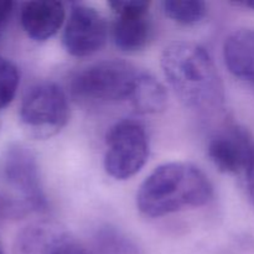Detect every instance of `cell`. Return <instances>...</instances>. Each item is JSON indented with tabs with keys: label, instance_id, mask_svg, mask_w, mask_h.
I'll list each match as a JSON object with an SVG mask.
<instances>
[{
	"label": "cell",
	"instance_id": "6da1fadb",
	"mask_svg": "<svg viewBox=\"0 0 254 254\" xmlns=\"http://www.w3.org/2000/svg\"><path fill=\"white\" fill-rule=\"evenodd\" d=\"M160 64L169 86L186 108L211 113L223 104L222 81L205 47L175 41L165 47Z\"/></svg>",
	"mask_w": 254,
	"mask_h": 254
},
{
	"label": "cell",
	"instance_id": "7a4b0ae2",
	"mask_svg": "<svg viewBox=\"0 0 254 254\" xmlns=\"http://www.w3.org/2000/svg\"><path fill=\"white\" fill-rule=\"evenodd\" d=\"M212 196V184L200 168L171 161L158 166L143 181L136 193V206L144 216L156 218L186 207H200Z\"/></svg>",
	"mask_w": 254,
	"mask_h": 254
},
{
	"label": "cell",
	"instance_id": "3957f363",
	"mask_svg": "<svg viewBox=\"0 0 254 254\" xmlns=\"http://www.w3.org/2000/svg\"><path fill=\"white\" fill-rule=\"evenodd\" d=\"M145 72L123 60H103L77 72L69 88L82 101H127L131 106Z\"/></svg>",
	"mask_w": 254,
	"mask_h": 254
},
{
	"label": "cell",
	"instance_id": "277c9868",
	"mask_svg": "<svg viewBox=\"0 0 254 254\" xmlns=\"http://www.w3.org/2000/svg\"><path fill=\"white\" fill-rule=\"evenodd\" d=\"M20 122L27 133L36 139L57 135L69 119L67 94L55 82H41L32 86L22 98Z\"/></svg>",
	"mask_w": 254,
	"mask_h": 254
},
{
	"label": "cell",
	"instance_id": "5b68a950",
	"mask_svg": "<svg viewBox=\"0 0 254 254\" xmlns=\"http://www.w3.org/2000/svg\"><path fill=\"white\" fill-rule=\"evenodd\" d=\"M0 179L19 196L17 211H46L47 197L42 186L37 159L22 144H12L0 158Z\"/></svg>",
	"mask_w": 254,
	"mask_h": 254
},
{
	"label": "cell",
	"instance_id": "8992f818",
	"mask_svg": "<svg viewBox=\"0 0 254 254\" xmlns=\"http://www.w3.org/2000/svg\"><path fill=\"white\" fill-rule=\"evenodd\" d=\"M104 169L116 180L133 178L149 158L145 128L134 119H122L111 127L106 136Z\"/></svg>",
	"mask_w": 254,
	"mask_h": 254
},
{
	"label": "cell",
	"instance_id": "52a82bcc",
	"mask_svg": "<svg viewBox=\"0 0 254 254\" xmlns=\"http://www.w3.org/2000/svg\"><path fill=\"white\" fill-rule=\"evenodd\" d=\"M107 37L108 24L101 11L87 4L72 5L62 35L64 50L71 56H92L104 46Z\"/></svg>",
	"mask_w": 254,
	"mask_h": 254
},
{
	"label": "cell",
	"instance_id": "ba28073f",
	"mask_svg": "<svg viewBox=\"0 0 254 254\" xmlns=\"http://www.w3.org/2000/svg\"><path fill=\"white\" fill-rule=\"evenodd\" d=\"M108 5L116 15L112 31L114 45L128 54L145 49L153 37L150 4L141 0H112Z\"/></svg>",
	"mask_w": 254,
	"mask_h": 254
},
{
	"label": "cell",
	"instance_id": "9c48e42d",
	"mask_svg": "<svg viewBox=\"0 0 254 254\" xmlns=\"http://www.w3.org/2000/svg\"><path fill=\"white\" fill-rule=\"evenodd\" d=\"M254 151L250 131L241 124L230 122L215 131L207 144V155L213 165L225 174L247 171Z\"/></svg>",
	"mask_w": 254,
	"mask_h": 254
},
{
	"label": "cell",
	"instance_id": "30bf717a",
	"mask_svg": "<svg viewBox=\"0 0 254 254\" xmlns=\"http://www.w3.org/2000/svg\"><path fill=\"white\" fill-rule=\"evenodd\" d=\"M16 254H93L67 228L56 222L32 223L19 235Z\"/></svg>",
	"mask_w": 254,
	"mask_h": 254
},
{
	"label": "cell",
	"instance_id": "8fae6325",
	"mask_svg": "<svg viewBox=\"0 0 254 254\" xmlns=\"http://www.w3.org/2000/svg\"><path fill=\"white\" fill-rule=\"evenodd\" d=\"M66 19L64 4L54 0H32L22 5L20 22L25 34L36 42H44L59 32Z\"/></svg>",
	"mask_w": 254,
	"mask_h": 254
},
{
	"label": "cell",
	"instance_id": "7c38bea8",
	"mask_svg": "<svg viewBox=\"0 0 254 254\" xmlns=\"http://www.w3.org/2000/svg\"><path fill=\"white\" fill-rule=\"evenodd\" d=\"M223 60L228 71L254 88V29H238L223 42Z\"/></svg>",
	"mask_w": 254,
	"mask_h": 254
},
{
	"label": "cell",
	"instance_id": "4fadbf2b",
	"mask_svg": "<svg viewBox=\"0 0 254 254\" xmlns=\"http://www.w3.org/2000/svg\"><path fill=\"white\" fill-rule=\"evenodd\" d=\"M93 246L98 254H140L133 240L113 226H99L93 233Z\"/></svg>",
	"mask_w": 254,
	"mask_h": 254
},
{
	"label": "cell",
	"instance_id": "5bb4252c",
	"mask_svg": "<svg viewBox=\"0 0 254 254\" xmlns=\"http://www.w3.org/2000/svg\"><path fill=\"white\" fill-rule=\"evenodd\" d=\"M163 10L169 19L185 26L201 22L208 11L206 2L200 0H166Z\"/></svg>",
	"mask_w": 254,
	"mask_h": 254
},
{
	"label": "cell",
	"instance_id": "9a60e30c",
	"mask_svg": "<svg viewBox=\"0 0 254 254\" xmlns=\"http://www.w3.org/2000/svg\"><path fill=\"white\" fill-rule=\"evenodd\" d=\"M20 84V72L9 59L0 56V111L14 99Z\"/></svg>",
	"mask_w": 254,
	"mask_h": 254
},
{
	"label": "cell",
	"instance_id": "2e32d148",
	"mask_svg": "<svg viewBox=\"0 0 254 254\" xmlns=\"http://www.w3.org/2000/svg\"><path fill=\"white\" fill-rule=\"evenodd\" d=\"M14 6L15 4L10 0H0V30L9 22V19L14 11Z\"/></svg>",
	"mask_w": 254,
	"mask_h": 254
},
{
	"label": "cell",
	"instance_id": "e0dca14e",
	"mask_svg": "<svg viewBox=\"0 0 254 254\" xmlns=\"http://www.w3.org/2000/svg\"><path fill=\"white\" fill-rule=\"evenodd\" d=\"M246 174H247L248 193H250L251 202H252L253 208H254V151H253V155H252V160H251L250 166H248Z\"/></svg>",
	"mask_w": 254,
	"mask_h": 254
},
{
	"label": "cell",
	"instance_id": "ac0fdd59",
	"mask_svg": "<svg viewBox=\"0 0 254 254\" xmlns=\"http://www.w3.org/2000/svg\"><path fill=\"white\" fill-rule=\"evenodd\" d=\"M10 210H11V207H10L9 203H7L6 201L0 196V216H1L2 213L6 212V211H10Z\"/></svg>",
	"mask_w": 254,
	"mask_h": 254
},
{
	"label": "cell",
	"instance_id": "d6986e66",
	"mask_svg": "<svg viewBox=\"0 0 254 254\" xmlns=\"http://www.w3.org/2000/svg\"><path fill=\"white\" fill-rule=\"evenodd\" d=\"M235 4L238 5V6L248 7V9L254 10V0H245V1H237V2H235Z\"/></svg>",
	"mask_w": 254,
	"mask_h": 254
},
{
	"label": "cell",
	"instance_id": "ffe728a7",
	"mask_svg": "<svg viewBox=\"0 0 254 254\" xmlns=\"http://www.w3.org/2000/svg\"><path fill=\"white\" fill-rule=\"evenodd\" d=\"M0 254H4V250H2V246H1V243H0Z\"/></svg>",
	"mask_w": 254,
	"mask_h": 254
}]
</instances>
